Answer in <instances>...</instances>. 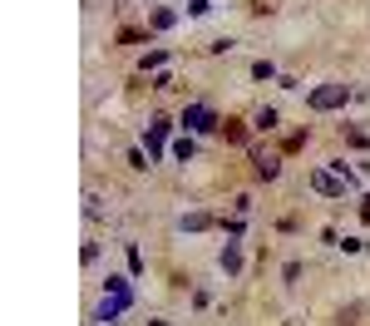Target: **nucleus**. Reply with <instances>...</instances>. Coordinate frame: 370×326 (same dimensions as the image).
<instances>
[{
	"label": "nucleus",
	"mask_w": 370,
	"mask_h": 326,
	"mask_svg": "<svg viewBox=\"0 0 370 326\" xmlns=\"http://www.w3.org/2000/svg\"><path fill=\"white\" fill-rule=\"evenodd\" d=\"M252 173L272 183V178L281 173V158H277V153H267V148H252Z\"/></svg>",
	"instance_id": "obj_1"
},
{
	"label": "nucleus",
	"mask_w": 370,
	"mask_h": 326,
	"mask_svg": "<svg viewBox=\"0 0 370 326\" xmlns=\"http://www.w3.org/2000/svg\"><path fill=\"white\" fill-rule=\"evenodd\" d=\"M346 99V85H331V89H316L311 94V109H331V104H341Z\"/></svg>",
	"instance_id": "obj_2"
},
{
	"label": "nucleus",
	"mask_w": 370,
	"mask_h": 326,
	"mask_svg": "<svg viewBox=\"0 0 370 326\" xmlns=\"http://www.w3.org/2000/svg\"><path fill=\"white\" fill-rule=\"evenodd\" d=\"M277 124H281V114H277V109H257V114H252V129H262V134H272Z\"/></svg>",
	"instance_id": "obj_3"
},
{
	"label": "nucleus",
	"mask_w": 370,
	"mask_h": 326,
	"mask_svg": "<svg viewBox=\"0 0 370 326\" xmlns=\"http://www.w3.org/2000/svg\"><path fill=\"white\" fill-rule=\"evenodd\" d=\"M222 138H227V143H247V129H242V119H222Z\"/></svg>",
	"instance_id": "obj_4"
},
{
	"label": "nucleus",
	"mask_w": 370,
	"mask_h": 326,
	"mask_svg": "<svg viewBox=\"0 0 370 326\" xmlns=\"http://www.w3.org/2000/svg\"><path fill=\"white\" fill-rule=\"evenodd\" d=\"M183 124H187V129H212L217 119H212L207 109H192V114H183Z\"/></svg>",
	"instance_id": "obj_5"
},
{
	"label": "nucleus",
	"mask_w": 370,
	"mask_h": 326,
	"mask_svg": "<svg viewBox=\"0 0 370 326\" xmlns=\"http://www.w3.org/2000/svg\"><path fill=\"white\" fill-rule=\"evenodd\" d=\"M311 183H316V188H321V193H331V198H336V193H341V183H336V178H331V173H316V178H311Z\"/></svg>",
	"instance_id": "obj_6"
},
{
	"label": "nucleus",
	"mask_w": 370,
	"mask_h": 326,
	"mask_svg": "<svg viewBox=\"0 0 370 326\" xmlns=\"http://www.w3.org/2000/svg\"><path fill=\"white\" fill-rule=\"evenodd\" d=\"M252 80H277V70H272V60H257V65H252Z\"/></svg>",
	"instance_id": "obj_7"
}]
</instances>
